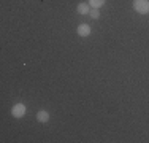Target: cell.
Segmentation results:
<instances>
[{
    "label": "cell",
    "instance_id": "6da1fadb",
    "mask_svg": "<svg viewBox=\"0 0 149 143\" xmlns=\"http://www.w3.org/2000/svg\"><path fill=\"white\" fill-rule=\"evenodd\" d=\"M133 10L140 14L149 13V0H133Z\"/></svg>",
    "mask_w": 149,
    "mask_h": 143
},
{
    "label": "cell",
    "instance_id": "7a4b0ae2",
    "mask_svg": "<svg viewBox=\"0 0 149 143\" xmlns=\"http://www.w3.org/2000/svg\"><path fill=\"white\" fill-rule=\"evenodd\" d=\"M11 114L15 118H22L24 114H26V105H24V103H16L11 108Z\"/></svg>",
    "mask_w": 149,
    "mask_h": 143
},
{
    "label": "cell",
    "instance_id": "3957f363",
    "mask_svg": "<svg viewBox=\"0 0 149 143\" xmlns=\"http://www.w3.org/2000/svg\"><path fill=\"white\" fill-rule=\"evenodd\" d=\"M76 32H78V35H79V37H89V35H91V27H89V24H79Z\"/></svg>",
    "mask_w": 149,
    "mask_h": 143
},
{
    "label": "cell",
    "instance_id": "277c9868",
    "mask_svg": "<svg viewBox=\"0 0 149 143\" xmlns=\"http://www.w3.org/2000/svg\"><path fill=\"white\" fill-rule=\"evenodd\" d=\"M91 5L89 3H79V5L76 6V10H78V13L79 14H89L91 13Z\"/></svg>",
    "mask_w": 149,
    "mask_h": 143
},
{
    "label": "cell",
    "instance_id": "5b68a950",
    "mask_svg": "<svg viewBox=\"0 0 149 143\" xmlns=\"http://www.w3.org/2000/svg\"><path fill=\"white\" fill-rule=\"evenodd\" d=\"M37 119L40 121V123H48L49 121V113L45 111V110H40V111L37 113Z\"/></svg>",
    "mask_w": 149,
    "mask_h": 143
},
{
    "label": "cell",
    "instance_id": "8992f818",
    "mask_svg": "<svg viewBox=\"0 0 149 143\" xmlns=\"http://www.w3.org/2000/svg\"><path fill=\"white\" fill-rule=\"evenodd\" d=\"M89 5L92 8H100L105 5V0H89Z\"/></svg>",
    "mask_w": 149,
    "mask_h": 143
},
{
    "label": "cell",
    "instance_id": "52a82bcc",
    "mask_svg": "<svg viewBox=\"0 0 149 143\" xmlns=\"http://www.w3.org/2000/svg\"><path fill=\"white\" fill-rule=\"evenodd\" d=\"M89 16L92 18V19H98V18H100V13H98V8H94V10H91Z\"/></svg>",
    "mask_w": 149,
    "mask_h": 143
}]
</instances>
